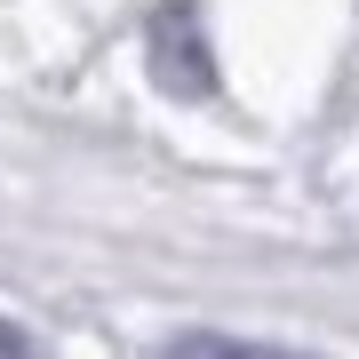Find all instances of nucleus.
<instances>
[{
	"instance_id": "1",
	"label": "nucleus",
	"mask_w": 359,
	"mask_h": 359,
	"mask_svg": "<svg viewBox=\"0 0 359 359\" xmlns=\"http://www.w3.org/2000/svg\"><path fill=\"white\" fill-rule=\"evenodd\" d=\"M144 56H152V80L168 96H216V56H208V32H200L192 0H160L144 16Z\"/></svg>"
},
{
	"instance_id": "2",
	"label": "nucleus",
	"mask_w": 359,
	"mask_h": 359,
	"mask_svg": "<svg viewBox=\"0 0 359 359\" xmlns=\"http://www.w3.org/2000/svg\"><path fill=\"white\" fill-rule=\"evenodd\" d=\"M160 359H311V351L264 344V335H224V327H184L160 344Z\"/></svg>"
},
{
	"instance_id": "3",
	"label": "nucleus",
	"mask_w": 359,
	"mask_h": 359,
	"mask_svg": "<svg viewBox=\"0 0 359 359\" xmlns=\"http://www.w3.org/2000/svg\"><path fill=\"white\" fill-rule=\"evenodd\" d=\"M0 359H32V335L16 327V320H0Z\"/></svg>"
}]
</instances>
